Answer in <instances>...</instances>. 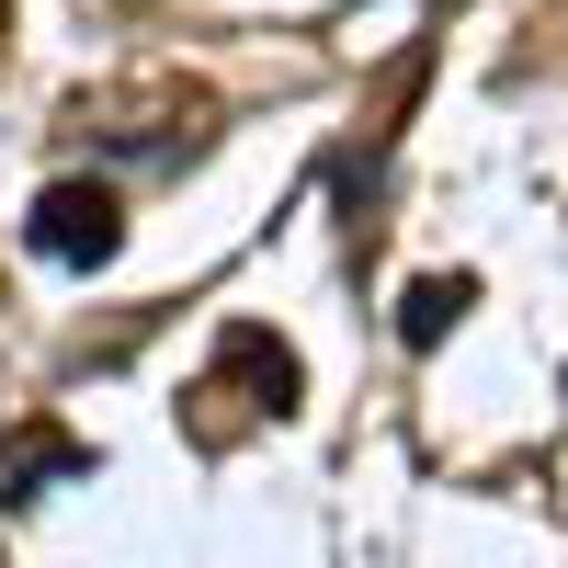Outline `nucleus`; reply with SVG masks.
<instances>
[{
  "instance_id": "nucleus-2",
  "label": "nucleus",
  "mask_w": 568,
  "mask_h": 568,
  "mask_svg": "<svg viewBox=\"0 0 568 568\" xmlns=\"http://www.w3.org/2000/svg\"><path fill=\"white\" fill-rule=\"evenodd\" d=\"M455 318H466V284H420L409 296V342H444Z\"/></svg>"
},
{
  "instance_id": "nucleus-1",
  "label": "nucleus",
  "mask_w": 568,
  "mask_h": 568,
  "mask_svg": "<svg viewBox=\"0 0 568 568\" xmlns=\"http://www.w3.org/2000/svg\"><path fill=\"white\" fill-rule=\"evenodd\" d=\"M23 240H34L45 262H114V251H125V205L103 194V182H58V194L34 205Z\"/></svg>"
}]
</instances>
